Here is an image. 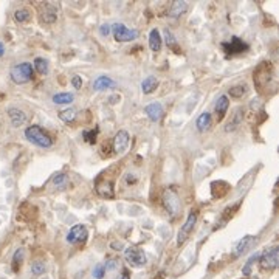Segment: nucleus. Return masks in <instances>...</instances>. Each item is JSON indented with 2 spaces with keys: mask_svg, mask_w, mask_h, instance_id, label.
Returning a JSON list of instances; mask_svg holds the SVG:
<instances>
[{
  "mask_svg": "<svg viewBox=\"0 0 279 279\" xmlns=\"http://www.w3.org/2000/svg\"><path fill=\"white\" fill-rule=\"evenodd\" d=\"M25 137L28 141L39 147H52L53 146V138L41 128V126H30L25 129Z\"/></svg>",
  "mask_w": 279,
  "mask_h": 279,
  "instance_id": "nucleus-1",
  "label": "nucleus"
},
{
  "mask_svg": "<svg viewBox=\"0 0 279 279\" xmlns=\"http://www.w3.org/2000/svg\"><path fill=\"white\" fill-rule=\"evenodd\" d=\"M11 79L13 83L16 84H27L33 79V74H34V68H33V64L31 62H22V64H17L11 68Z\"/></svg>",
  "mask_w": 279,
  "mask_h": 279,
  "instance_id": "nucleus-2",
  "label": "nucleus"
},
{
  "mask_svg": "<svg viewBox=\"0 0 279 279\" xmlns=\"http://www.w3.org/2000/svg\"><path fill=\"white\" fill-rule=\"evenodd\" d=\"M116 42H132L138 37V30H131L124 23H115L110 27Z\"/></svg>",
  "mask_w": 279,
  "mask_h": 279,
  "instance_id": "nucleus-3",
  "label": "nucleus"
},
{
  "mask_svg": "<svg viewBox=\"0 0 279 279\" xmlns=\"http://www.w3.org/2000/svg\"><path fill=\"white\" fill-rule=\"evenodd\" d=\"M259 262H261V267L264 270H274L279 264V248L271 247L270 250L264 251L259 256Z\"/></svg>",
  "mask_w": 279,
  "mask_h": 279,
  "instance_id": "nucleus-4",
  "label": "nucleus"
},
{
  "mask_svg": "<svg viewBox=\"0 0 279 279\" xmlns=\"http://www.w3.org/2000/svg\"><path fill=\"white\" fill-rule=\"evenodd\" d=\"M163 204H165V208L168 210V213L171 216L179 214V211H180V198H179V195L174 189H166L163 192Z\"/></svg>",
  "mask_w": 279,
  "mask_h": 279,
  "instance_id": "nucleus-5",
  "label": "nucleus"
},
{
  "mask_svg": "<svg viewBox=\"0 0 279 279\" xmlns=\"http://www.w3.org/2000/svg\"><path fill=\"white\" fill-rule=\"evenodd\" d=\"M195 222H197V214L195 213H189L185 223L182 225L180 231H179V236H177V244L179 245H183L186 241H188V237L191 236L194 226H195Z\"/></svg>",
  "mask_w": 279,
  "mask_h": 279,
  "instance_id": "nucleus-6",
  "label": "nucleus"
},
{
  "mask_svg": "<svg viewBox=\"0 0 279 279\" xmlns=\"http://www.w3.org/2000/svg\"><path fill=\"white\" fill-rule=\"evenodd\" d=\"M124 258L132 267H143L146 265V255L141 248L138 247H128L124 250Z\"/></svg>",
  "mask_w": 279,
  "mask_h": 279,
  "instance_id": "nucleus-7",
  "label": "nucleus"
},
{
  "mask_svg": "<svg viewBox=\"0 0 279 279\" xmlns=\"http://www.w3.org/2000/svg\"><path fill=\"white\" fill-rule=\"evenodd\" d=\"M222 48L226 55H239V53H244L250 48L248 44H245L242 39H239L236 36H233L230 39V42H223L222 44Z\"/></svg>",
  "mask_w": 279,
  "mask_h": 279,
  "instance_id": "nucleus-8",
  "label": "nucleus"
},
{
  "mask_svg": "<svg viewBox=\"0 0 279 279\" xmlns=\"http://www.w3.org/2000/svg\"><path fill=\"white\" fill-rule=\"evenodd\" d=\"M89 236V231H87V226L86 225H74L70 228L68 234H67V242L74 245V244H79V242H84Z\"/></svg>",
  "mask_w": 279,
  "mask_h": 279,
  "instance_id": "nucleus-9",
  "label": "nucleus"
},
{
  "mask_svg": "<svg viewBox=\"0 0 279 279\" xmlns=\"http://www.w3.org/2000/svg\"><path fill=\"white\" fill-rule=\"evenodd\" d=\"M131 143V137L128 131H118L115 138H113V150L116 154H124L129 147Z\"/></svg>",
  "mask_w": 279,
  "mask_h": 279,
  "instance_id": "nucleus-10",
  "label": "nucleus"
},
{
  "mask_svg": "<svg viewBox=\"0 0 279 279\" xmlns=\"http://www.w3.org/2000/svg\"><path fill=\"white\" fill-rule=\"evenodd\" d=\"M255 244H256V237L255 236H245V237H242V241L236 245V248L233 251V256L234 258H239V256L245 255L248 250H251L255 247Z\"/></svg>",
  "mask_w": 279,
  "mask_h": 279,
  "instance_id": "nucleus-11",
  "label": "nucleus"
},
{
  "mask_svg": "<svg viewBox=\"0 0 279 279\" xmlns=\"http://www.w3.org/2000/svg\"><path fill=\"white\" fill-rule=\"evenodd\" d=\"M144 113L147 115V118L152 123H157V121H160V118L163 116V106L160 103H152V104L146 106Z\"/></svg>",
  "mask_w": 279,
  "mask_h": 279,
  "instance_id": "nucleus-12",
  "label": "nucleus"
},
{
  "mask_svg": "<svg viewBox=\"0 0 279 279\" xmlns=\"http://www.w3.org/2000/svg\"><path fill=\"white\" fill-rule=\"evenodd\" d=\"M8 116H10L11 124L14 128H20V126H23L27 123V115L20 109H17V107H10L8 109Z\"/></svg>",
  "mask_w": 279,
  "mask_h": 279,
  "instance_id": "nucleus-13",
  "label": "nucleus"
},
{
  "mask_svg": "<svg viewBox=\"0 0 279 279\" xmlns=\"http://www.w3.org/2000/svg\"><path fill=\"white\" fill-rule=\"evenodd\" d=\"M162 45H163V39H162L160 31H158L157 28L150 30V33H149V48L154 53H157V52L162 50Z\"/></svg>",
  "mask_w": 279,
  "mask_h": 279,
  "instance_id": "nucleus-14",
  "label": "nucleus"
},
{
  "mask_svg": "<svg viewBox=\"0 0 279 279\" xmlns=\"http://www.w3.org/2000/svg\"><path fill=\"white\" fill-rule=\"evenodd\" d=\"M228 109H230V99H228V96L226 95L219 96V99L216 103V107H214L216 115H217V121H222V119L225 118Z\"/></svg>",
  "mask_w": 279,
  "mask_h": 279,
  "instance_id": "nucleus-15",
  "label": "nucleus"
},
{
  "mask_svg": "<svg viewBox=\"0 0 279 279\" xmlns=\"http://www.w3.org/2000/svg\"><path fill=\"white\" fill-rule=\"evenodd\" d=\"M186 10H188V4L186 2H183V0H175V2H172L171 8L168 10V16L172 17V19H177L182 14H185Z\"/></svg>",
  "mask_w": 279,
  "mask_h": 279,
  "instance_id": "nucleus-16",
  "label": "nucleus"
},
{
  "mask_svg": "<svg viewBox=\"0 0 279 279\" xmlns=\"http://www.w3.org/2000/svg\"><path fill=\"white\" fill-rule=\"evenodd\" d=\"M242 116H244V110L239 107V109H236L234 110V113L231 115V119L226 123V126H225V131L226 132H233V131H236L237 128H239V124H241V121H242Z\"/></svg>",
  "mask_w": 279,
  "mask_h": 279,
  "instance_id": "nucleus-17",
  "label": "nucleus"
},
{
  "mask_svg": "<svg viewBox=\"0 0 279 279\" xmlns=\"http://www.w3.org/2000/svg\"><path fill=\"white\" fill-rule=\"evenodd\" d=\"M112 87H115V81L110 79L109 76H98L93 81V90H96V92H103V90H107Z\"/></svg>",
  "mask_w": 279,
  "mask_h": 279,
  "instance_id": "nucleus-18",
  "label": "nucleus"
},
{
  "mask_svg": "<svg viewBox=\"0 0 279 279\" xmlns=\"http://www.w3.org/2000/svg\"><path fill=\"white\" fill-rule=\"evenodd\" d=\"M56 19H58V10H56V7L52 5V4H45L44 5V10H42V20L45 23H53V22H56Z\"/></svg>",
  "mask_w": 279,
  "mask_h": 279,
  "instance_id": "nucleus-19",
  "label": "nucleus"
},
{
  "mask_svg": "<svg viewBox=\"0 0 279 279\" xmlns=\"http://www.w3.org/2000/svg\"><path fill=\"white\" fill-rule=\"evenodd\" d=\"M211 121H213V118H211V113L210 112H204L200 113V116L197 118V121H195V126L198 129V132H205L210 129L211 126Z\"/></svg>",
  "mask_w": 279,
  "mask_h": 279,
  "instance_id": "nucleus-20",
  "label": "nucleus"
},
{
  "mask_svg": "<svg viewBox=\"0 0 279 279\" xmlns=\"http://www.w3.org/2000/svg\"><path fill=\"white\" fill-rule=\"evenodd\" d=\"M157 86H158V81H157L155 76H146L143 79V83H141V92L144 95H150V93L155 92Z\"/></svg>",
  "mask_w": 279,
  "mask_h": 279,
  "instance_id": "nucleus-21",
  "label": "nucleus"
},
{
  "mask_svg": "<svg viewBox=\"0 0 279 279\" xmlns=\"http://www.w3.org/2000/svg\"><path fill=\"white\" fill-rule=\"evenodd\" d=\"M33 68H36V71L39 73V74H47L48 73V61L47 59H44V58H36L34 59V62H33Z\"/></svg>",
  "mask_w": 279,
  "mask_h": 279,
  "instance_id": "nucleus-22",
  "label": "nucleus"
},
{
  "mask_svg": "<svg viewBox=\"0 0 279 279\" xmlns=\"http://www.w3.org/2000/svg\"><path fill=\"white\" fill-rule=\"evenodd\" d=\"M74 101V95L73 93H56L53 95V103L55 104H70Z\"/></svg>",
  "mask_w": 279,
  "mask_h": 279,
  "instance_id": "nucleus-23",
  "label": "nucleus"
},
{
  "mask_svg": "<svg viewBox=\"0 0 279 279\" xmlns=\"http://www.w3.org/2000/svg\"><path fill=\"white\" fill-rule=\"evenodd\" d=\"M165 42H166V45L169 47V48H172V50H175L177 53L180 52V48H179V44H177V39H175V36L172 34V31L171 30H165Z\"/></svg>",
  "mask_w": 279,
  "mask_h": 279,
  "instance_id": "nucleus-24",
  "label": "nucleus"
},
{
  "mask_svg": "<svg viewBox=\"0 0 279 279\" xmlns=\"http://www.w3.org/2000/svg\"><path fill=\"white\" fill-rule=\"evenodd\" d=\"M74 118H76V110H74V109H71V107L59 112V119H62L64 123H71Z\"/></svg>",
  "mask_w": 279,
  "mask_h": 279,
  "instance_id": "nucleus-25",
  "label": "nucleus"
},
{
  "mask_svg": "<svg viewBox=\"0 0 279 279\" xmlns=\"http://www.w3.org/2000/svg\"><path fill=\"white\" fill-rule=\"evenodd\" d=\"M31 273H33L34 276H41V274H44V273H45V264H44L42 261H34V262L31 264Z\"/></svg>",
  "mask_w": 279,
  "mask_h": 279,
  "instance_id": "nucleus-26",
  "label": "nucleus"
},
{
  "mask_svg": "<svg viewBox=\"0 0 279 279\" xmlns=\"http://www.w3.org/2000/svg\"><path fill=\"white\" fill-rule=\"evenodd\" d=\"M30 17H31V13L27 10V8H22V10H17L16 13H14V19L19 22V23H23V22H27V20H30Z\"/></svg>",
  "mask_w": 279,
  "mask_h": 279,
  "instance_id": "nucleus-27",
  "label": "nucleus"
},
{
  "mask_svg": "<svg viewBox=\"0 0 279 279\" xmlns=\"http://www.w3.org/2000/svg\"><path fill=\"white\" fill-rule=\"evenodd\" d=\"M23 250L22 248H19L16 253H14V256H13V270L14 271H17L19 268H20V265H22V262H23Z\"/></svg>",
  "mask_w": 279,
  "mask_h": 279,
  "instance_id": "nucleus-28",
  "label": "nucleus"
},
{
  "mask_svg": "<svg viewBox=\"0 0 279 279\" xmlns=\"http://www.w3.org/2000/svg\"><path fill=\"white\" fill-rule=\"evenodd\" d=\"M230 96L233 98H242L245 93H247V86H234L230 89Z\"/></svg>",
  "mask_w": 279,
  "mask_h": 279,
  "instance_id": "nucleus-29",
  "label": "nucleus"
},
{
  "mask_svg": "<svg viewBox=\"0 0 279 279\" xmlns=\"http://www.w3.org/2000/svg\"><path fill=\"white\" fill-rule=\"evenodd\" d=\"M259 256H261L259 253H255V255H253V256H251V258H250V259L247 261L245 267L242 268V273H244L245 276H248V274H250V271H251L250 268H251V265H253V264H255L256 261H259Z\"/></svg>",
  "mask_w": 279,
  "mask_h": 279,
  "instance_id": "nucleus-30",
  "label": "nucleus"
},
{
  "mask_svg": "<svg viewBox=\"0 0 279 279\" xmlns=\"http://www.w3.org/2000/svg\"><path fill=\"white\" fill-rule=\"evenodd\" d=\"M96 135H98V129H95V131H84V132H83L84 140H86L87 143H90V144H93V143L96 141Z\"/></svg>",
  "mask_w": 279,
  "mask_h": 279,
  "instance_id": "nucleus-31",
  "label": "nucleus"
},
{
  "mask_svg": "<svg viewBox=\"0 0 279 279\" xmlns=\"http://www.w3.org/2000/svg\"><path fill=\"white\" fill-rule=\"evenodd\" d=\"M104 274H106L104 265H103V264H96L95 268H93V271H92V276H93L95 279H103Z\"/></svg>",
  "mask_w": 279,
  "mask_h": 279,
  "instance_id": "nucleus-32",
  "label": "nucleus"
},
{
  "mask_svg": "<svg viewBox=\"0 0 279 279\" xmlns=\"http://www.w3.org/2000/svg\"><path fill=\"white\" fill-rule=\"evenodd\" d=\"M53 183L56 185V186H65V183H67V175L65 174H56L55 177H53Z\"/></svg>",
  "mask_w": 279,
  "mask_h": 279,
  "instance_id": "nucleus-33",
  "label": "nucleus"
},
{
  "mask_svg": "<svg viewBox=\"0 0 279 279\" xmlns=\"http://www.w3.org/2000/svg\"><path fill=\"white\" fill-rule=\"evenodd\" d=\"M103 265H104V270H106V271H113V270L118 268L119 264H118L116 259H109V261H107L106 264H103Z\"/></svg>",
  "mask_w": 279,
  "mask_h": 279,
  "instance_id": "nucleus-34",
  "label": "nucleus"
},
{
  "mask_svg": "<svg viewBox=\"0 0 279 279\" xmlns=\"http://www.w3.org/2000/svg\"><path fill=\"white\" fill-rule=\"evenodd\" d=\"M71 86H73L74 89H81V86H83V79H81V76L74 74V76L71 78Z\"/></svg>",
  "mask_w": 279,
  "mask_h": 279,
  "instance_id": "nucleus-35",
  "label": "nucleus"
},
{
  "mask_svg": "<svg viewBox=\"0 0 279 279\" xmlns=\"http://www.w3.org/2000/svg\"><path fill=\"white\" fill-rule=\"evenodd\" d=\"M110 33H112V28H110V25L104 23V25H101V27H99V34H101L103 37H107Z\"/></svg>",
  "mask_w": 279,
  "mask_h": 279,
  "instance_id": "nucleus-36",
  "label": "nucleus"
},
{
  "mask_svg": "<svg viewBox=\"0 0 279 279\" xmlns=\"http://www.w3.org/2000/svg\"><path fill=\"white\" fill-rule=\"evenodd\" d=\"M110 247H112L113 250H123V244H121V242H112Z\"/></svg>",
  "mask_w": 279,
  "mask_h": 279,
  "instance_id": "nucleus-37",
  "label": "nucleus"
},
{
  "mask_svg": "<svg viewBox=\"0 0 279 279\" xmlns=\"http://www.w3.org/2000/svg\"><path fill=\"white\" fill-rule=\"evenodd\" d=\"M4 53H5V47L2 42H0V56H4Z\"/></svg>",
  "mask_w": 279,
  "mask_h": 279,
  "instance_id": "nucleus-38",
  "label": "nucleus"
},
{
  "mask_svg": "<svg viewBox=\"0 0 279 279\" xmlns=\"http://www.w3.org/2000/svg\"><path fill=\"white\" fill-rule=\"evenodd\" d=\"M119 279H131V276H129V273H128V271H124V273H123V276L119 277Z\"/></svg>",
  "mask_w": 279,
  "mask_h": 279,
  "instance_id": "nucleus-39",
  "label": "nucleus"
},
{
  "mask_svg": "<svg viewBox=\"0 0 279 279\" xmlns=\"http://www.w3.org/2000/svg\"><path fill=\"white\" fill-rule=\"evenodd\" d=\"M251 279H258V277H251Z\"/></svg>",
  "mask_w": 279,
  "mask_h": 279,
  "instance_id": "nucleus-40",
  "label": "nucleus"
}]
</instances>
